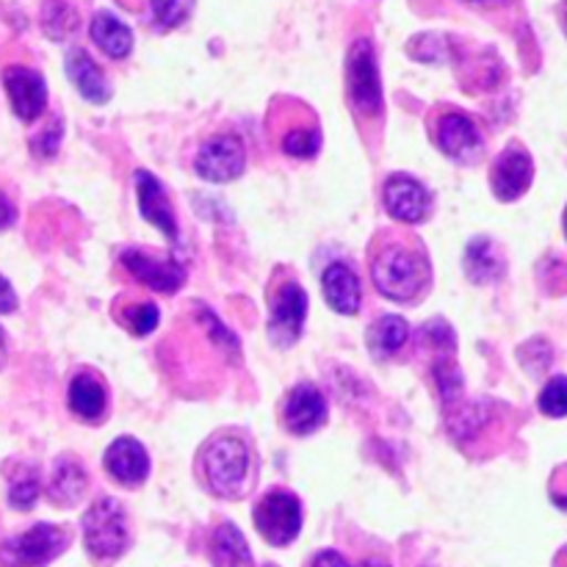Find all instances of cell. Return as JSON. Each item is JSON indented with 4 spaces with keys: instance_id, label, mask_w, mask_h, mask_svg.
<instances>
[{
    "instance_id": "4",
    "label": "cell",
    "mask_w": 567,
    "mask_h": 567,
    "mask_svg": "<svg viewBox=\"0 0 567 567\" xmlns=\"http://www.w3.org/2000/svg\"><path fill=\"white\" fill-rule=\"evenodd\" d=\"M347 89L349 103L354 105L360 116L382 114V83H380V66H377L374 44L369 39H358L349 50L347 59Z\"/></svg>"
},
{
    "instance_id": "43",
    "label": "cell",
    "mask_w": 567,
    "mask_h": 567,
    "mask_svg": "<svg viewBox=\"0 0 567 567\" xmlns=\"http://www.w3.org/2000/svg\"><path fill=\"white\" fill-rule=\"evenodd\" d=\"M565 236H567V210H565Z\"/></svg>"
},
{
    "instance_id": "36",
    "label": "cell",
    "mask_w": 567,
    "mask_h": 567,
    "mask_svg": "<svg viewBox=\"0 0 567 567\" xmlns=\"http://www.w3.org/2000/svg\"><path fill=\"white\" fill-rule=\"evenodd\" d=\"M310 567H349V563L338 551H321L316 554L313 565Z\"/></svg>"
},
{
    "instance_id": "32",
    "label": "cell",
    "mask_w": 567,
    "mask_h": 567,
    "mask_svg": "<svg viewBox=\"0 0 567 567\" xmlns=\"http://www.w3.org/2000/svg\"><path fill=\"white\" fill-rule=\"evenodd\" d=\"M199 319H203V324L208 327V332L210 336H214V341L219 343L221 349H225V352H230V358H238V341H236V336H233V332H227L225 327L219 324V321L214 319V313H210V310H205V308H199Z\"/></svg>"
},
{
    "instance_id": "16",
    "label": "cell",
    "mask_w": 567,
    "mask_h": 567,
    "mask_svg": "<svg viewBox=\"0 0 567 567\" xmlns=\"http://www.w3.org/2000/svg\"><path fill=\"white\" fill-rule=\"evenodd\" d=\"M136 194H138V210H142L144 219H147L153 227H158L166 238H177V219H175V214H172L169 199H166L158 177H153L150 172L138 169L136 172Z\"/></svg>"
},
{
    "instance_id": "15",
    "label": "cell",
    "mask_w": 567,
    "mask_h": 567,
    "mask_svg": "<svg viewBox=\"0 0 567 567\" xmlns=\"http://www.w3.org/2000/svg\"><path fill=\"white\" fill-rule=\"evenodd\" d=\"M437 147L454 161H474L482 153V136L465 114H446L437 127Z\"/></svg>"
},
{
    "instance_id": "33",
    "label": "cell",
    "mask_w": 567,
    "mask_h": 567,
    "mask_svg": "<svg viewBox=\"0 0 567 567\" xmlns=\"http://www.w3.org/2000/svg\"><path fill=\"white\" fill-rule=\"evenodd\" d=\"M421 338H424L426 343H432V347L446 349V352H452L454 349V330L443 319H435V321H430V324H424Z\"/></svg>"
},
{
    "instance_id": "37",
    "label": "cell",
    "mask_w": 567,
    "mask_h": 567,
    "mask_svg": "<svg viewBox=\"0 0 567 567\" xmlns=\"http://www.w3.org/2000/svg\"><path fill=\"white\" fill-rule=\"evenodd\" d=\"M14 219H17L14 205H11V199L0 192V230H6V227L14 225Z\"/></svg>"
},
{
    "instance_id": "28",
    "label": "cell",
    "mask_w": 567,
    "mask_h": 567,
    "mask_svg": "<svg viewBox=\"0 0 567 567\" xmlns=\"http://www.w3.org/2000/svg\"><path fill=\"white\" fill-rule=\"evenodd\" d=\"M39 498V476L33 471L22 468L9 487V504L14 509H31Z\"/></svg>"
},
{
    "instance_id": "30",
    "label": "cell",
    "mask_w": 567,
    "mask_h": 567,
    "mask_svg": "<svg viewBox=\"0 0 567 567\" xmlns=\"http://www.w3.org/2000/svg\"><path fill=\"white\" fill-rule=\"evenodd\" d=\"M194 0H153V17L161 28H177L192 14Z\"/></svg>"
},
{
    "instance_id": "19",
    "label": "cell",
    "mask_w": 567,
    "mask_h": 567,
    "mask_svg": "<svg viewBox=\"0 0 567 567\" xmlns=\"http://www.w3.org/2000/svg\"><path fill=\"white\" fill-rule=\"evenodd\" d=\"M86 471L81 468V463L72 457H61L55 463L53 476H50V487H48V496L50 502H55L59 507H72L83 498L86 493Z\"/></svg>"
},
{
    "instance_id": "20",
    "label": "cell",
    "mask_w": 567,
    "mask_h": 567,
    "mask_svg": "<svg viewBox=\"0 0 567 567\" xmlns=\"http://www.w3.org/2000/svg\"><path fill=\"white\" fill-rule=\"evenodd\" d=\"M89 33H92V42L97 44L105 55H111V59H125L133 50L131 28L122 20H116L114 14H109V11H97V14H94Z\"/></svg>"
},
{
    "instance_id": "17",
    "label": "cell",
    "mask_w": 567,
    "mask_h": 567,
    "mask_svg": "<svg viewBox=\"0 0 567 567\" xmlns=\"http://www.w3.org/2000/svg\"><path fill=\"white\" fill-rule=\"evenodd\" d=\"M321 288H324V299L336 313L354 316L363 302V288H360L358 275L349 269L347 264L327 266L324 277H321Z\"/></svg>"
},
{
    "instance_id": "29",
    "label": "cell",
    "mask_w": 567,
    "mask_h": 567,
    "mask_svg": "<svg viewBox=\"0 0 567 567\" xmlns=\"http://www.w3.org/2000/svg\"><path fill=\"white\" fill-rule=\"evenodd\" d=\"M435 380H437V388H441L443 402H446V408L452 410L454 402H457V396L463 393V374H460V369L452 363V360H441V363L435 365Z\"/></svg>"
},
{
    "instance_id": "8",
    "label": "cell",
    "mask_w": 567,
    "mask_h": 567,
    "mask_svg": "<svg viewBox=\"0 0 567 567\" xmlns=\"http://www.w3.org/2000/svg\"><path fill=\"white\" fill-rule=\"evenodd\" d=\"M3 86L9 92L11 109L22 122H33L37 116H42L44 105H48V83L37 70L9 66L3 72Z\"/></svg>"
},
{
    "instance_id": "10",
    "label": "cell",
    "mask_w": 567,
    "mask_h": 567,
    "mask_svg": "<svg viewBox=\"0 0 567 567\" xmlns=\"http://www.w3.org/2000/svg\"><path fill=\"white\" fill-rule=\"evenodd\" d=\"M382 199H385L388 214L399 221H408V225L424 221L430 214V192L410 175L388 177Z\"/></svg>"
},
{
    "instance_id": "34",
    "label": "cell",
    "mask_w": 567,
    "mask_h": 567,
    "mask_svg": "<svg viewBox=\"0 0 567 567\" xmlns=\"http://www.w3.org/2000/svg\"><path fill=\"white\" fill-rule=\"evenodd\" d=\"M59 142H61V122H55L50 131H44L42 136H37L33 150H37L42 158H50V155H55V150H59Z\"/></svg>"
},
{
    "instance_id": "18",
    "label": "cell",
    "mask_w": 567,
    "mask_h": 567,
    "mask_svg": "<svg viewBox=\"0 0 567 567\" xmlns=\"http://www.w3.org/2000/svg\"><path fill=\"white\" fill-rule=\"evenodd\" d=\"M64 66L70 81L75 83V89L89 100V103H105V100L111 97V89H109V81H105L103 70L94 64V59L86 53V50L72 48L70 53H66Z\"/></svg>"
},
{
    "instance_id": "12",
    "label": "cell",
    "mask_w": 567,
    "mask_h": 567,
    "mask_svg": "<svg viewBox=\"0 0 567 567\" xmlns=\"http://www.w3.org/2000/svg\"><path fill=\"white\" fill-rule=\"evenodd\" d=\"M122 264H125V269L136 280H142L144 286L161 293L177 291L183 286V280H186V271H183L181 264H175V258L155 260L150 255H144L142 249H125L122 252Z\"/></svg>"
},
{
    "instance_id": "27",
    "label": "cell",
    "mask_w": 567,
    "mask_h": 567,
    "mask_svg": "<svg viewBox=\"0 0 567 567\" xmlns=\"http://www.w3.org/2000/svg\"><path fill=\"white\" fill-rule=\"evenodd\" d=\"M282 153L291 155V158H313L316 153H319L321 147V136L319 131H313V127H297V131L286 133V138H282Z\"/></svg>"
},
{
    "instance_id": "7",
    "label": "cell",
    "mask_w": 567,
    "mask_h": 567,
    "mask_svg": "<svg viewBox=\"0 0 567 567\" xmlns=\"http://www.w3.org/2000/svg\"><path fill=\"white\" fill-rule=\"evenodd\" d=\"M244 164H247V150H244L241 138L216 136L199 147L194 169L210 183H230L241 175Z\"/></svg>"
},
{
    "instance_id": "25",
    "label": "cell",
    "mask_w": 567,
    "mask_h": 567,
    "mask_svg": "<svg viewBox=\"0 0 567 567\" xmlns=\"http://www.w3.org/2000/svg\"><path fill=\"white\" fill-rule=\"evenodd\" d=\"M78 11L75 6L66 0H44L42 6V28L50 39L61 42V39L72 37L78 28Z\"/></svg>"
},
{
    "instance_id": "14",
    "label": "cell",
    "mask_w": 567,
    "mask_h": 567,
    "mask_svg": "<svg viewBox=\"0 0 567 567\" xmlns=\"http://www.w3.org/2000/svg\"><path fill=\"white\" fill-rule=\"evenodd\" d=\"M103 463L105 471L125 487L142 485L150 474L147 452H144L142 443L133 441V437H116L109 446V452H105Z\"/></svg>"
},
{
    "instance_id": "6",
    "label": "cell",
    "mask_w": 567,
    "mask_h": 567,
    "mask_svg": "<svg viewBox=\"0 0 567 567\" xmlns=\"http://www.w3.org/2000/svg\"><path fill=\"white\" fill-rule=\"evenodd\" d=\"M255 526L271 546H288L302 529V504L286 491H271L255 507Z\"/></svg>"
},
{
    "instance_id": "40",
    "label": "cell",
    "mask_w": 567,
    "mask_h": 567,
    "mask_svg": "<svg viewBox=\"0 0 567 567\" xmlns=\"http://www.w3.org/2000/svg\"><path fill=\"white\" fill-rule=\"evenodd\" d=\"M468 3H474V6H504V3H509V0H468Z\"/></svg>"
},
{
    "instance_id": "31",
    "label": "cell",
    "mask_w": 567,
    "mask_h": 567,
    "mask_svg": "<svg viewBox=\"0 0 567 567\" xmlns=\"http://www.w3.org/2000/svg\"><path fill=\"white\" fill-rule=\"evenodd\" d=\"M125 324H127V330H133L136 336H150V332L158 327V308L150 302L133 305V308L127 310Z\"/></svg>"
},
{
    "instance_id": "23",
    "label": "cell",
    "mask_w": 567,
    "mask_h": 567,
    "mask_svg": "<svg viewBox=\"0 0 567 567\" xmlns=\"http://www.w3.org/2000/svg\"><path fill=\"white\" fill-rule=\"evenodd\" d=\"M70 410L83 421H97L105 413V388L94 374H78L70 385Z\"/></svg>"
},
{
    "instance_id": "44",
    "label": "cell",
    "mask_w": 567,
    "mask_h": 567,
    "mask_svg": "<svg viewBox=\"0 0 567 567\" xmlns=\"http://www.w3.org/2000/svg\"><path fill=\"white\" fill-rule=\"evenodd\" d=\"M266 567H275V565H266Z\"/></svg>"
},
{
    "instance_id": "11",
    "label": "cell",
    "mask_w": 567,
    "mask_h": 567,
    "mask_svg": "<svg viewBox=\"0 0 567 567\" xmlns=\"http://www.w3.org/2000/svg\"><path fill=\"white\" fill-rule=\"evenodd\" d=\"M532 175H535V166H532V158L524 150H504L491 172L493 192H496V197L502 199V203H513V199L524 197V194L529 192Z\"/></svg>"
},
{
    "instance_id": "26",
    "label": "cell",
    "mask_w": 567,
    "mask_h": 567,
    "mask_svg": "<svg viewBox=\"0 0 567 567\" xmlns=\"http://www.w3.org/2000/svg\"><path fill=\"white\" fill-rule=\"evenodd\" d=\"M540 413L548 419H565L567 415V377H554L540 391Z\"/></svg>"
},
{
    "instance_id": "9",
    "label": "cell",
    "mask_w": 567,
    "mask_h": 567,
    "mask_svg": "<svg viewBox=\"0 0 567 567\" xmlns=\"http://www.w3.org/2000/svg\"><path fill=\"white\" fill-rule=\"evenodd\" d=\"M305 316H308V297L297 282H286L277 291L275 305H271V324L269 332L277 347H291L302 336Z\"/></svg>"
},
{
    "instance_id": "35",
    "label": "cell",
    "mask_w": 567,
    "mask_h": 567,
    "mask_svg": "<svg viewBox=\"0 0 567 567\" xmlns=\"http://www.w3.org/2000/svg\"><path fill=\"white\" fill-rule=\"evenodd\" d=\"M11 310H17V293L11 282L0 275V313H11Z\"/></svg>"
},
{
    "instance_id": "3",
    "label": "cell",
    "mask_w": 567,
    "mask_h": 567,
    "mask_svg": "<svg viewBox=\"0 0 567 567\" xmlns=\"http://www.w3.org/2000/svg\"><path fill=\"white\" fill-rule=\"evenodd\" d=\"M374 286L388 299H399V302H410L415 293L424 288L426 282V264L419 252L402 247H385L374 258Z\"/></svg>"
},
{
    "instance_id": "1",
    "label": "cell",
    "mask_w": 567,
    "mask_h": 567,
    "mask_svg": "<svg viewBox=\"0 0 567 567\" xmlns=\"http://www.w3.org/2000/svg\"><path fill=\"white\" fill-rule=\"evenodd\" d=\"M249 449L241 437L219 435L203 454V471L208 487L221 498H238L249 487Z\"/></svg>"
},
{
    "instance_id": "41",
    "label": "cell",
    "mask_w": 567,
    "mask_h": 567,
    "mask_svg": "<svg viewBox=\"0 0 567 567\" xmlns=\"http://www.w3.org/2000/svg\"><path fill=\"white\" fill-rule=\"evenodd\" d=\"M554 567H567V546L557 554V563H554Z\"/></svg>"
},
{
    "instance_id": "2",
    "label": "cell",
    "mask_w": 567,
    "mask_h": 567,
    "mask_svg": "<svg viewBox=\"0 0 567 567\" xmlns=\"http://www.w3.org/2000/svg\"><path fill=\"white\" fill-rule=\"evenodd\" d=\"M131 543L125 509L116 498H100L83 515V546L97 563H111L122 557Z\"/></svg>"
},
{
    "instance_id": "42",
    "label": "cell",
    "mask_w": 567,
    "mask_h": 567,
    "mask_svg": "<svg viewBox=\"0 0 567 567\" xmlns=\"http://www.w3.org/2000/svg\"><path fill=\"white\" fill-rule=\"evenodd\" d=\"M563 22H565V31H567V6H565V14H563Z\"/></svg>"
},
{
    "instance_id": "24",
    "label": "cell",
    "mask_w": 567,
    "mask_h": 567,
    "mask_svg": "<svg viewBox=\"0 0 567 567\" xmlns=\"http://www.w3.org/2000/svg\"><path fill=\"white\" fill-rule=\"evenodd\" d=\"M502 258L487 238H474L465 249V271L474 282H493L502 277Z\"/></svg>"
},
{
    "instance_id": "13",
    "label": "cell",
    "mask_w": 567,
    "mask_h": 567,
    "mask_svg": "<svg viewBox=\"0 0 567 567\" xmlns=\"http://www.w3.org/2000/svg\"><path fill=\"white\" fill-rule=\"evenodd\" d=\"M327 421V402L310 382L293 388L286 399V426L293 435H310Z\"/></svg>"
},
{
    "instance_id": "39",
    "label": "cell",
    "mask_w": 567,
    "mask_h": 567,
    "mask_svg": "<svg viewBox=\"0 0 567 567\" xmlns=\"http://www.w3.org/2000/svg\"><path fill=\"white\" fill-rule=\"evenodd\" d=\"M3 363H6V332L3 327H0V369H3Z\"/></svg>"
},
{
    "instance_id": "38",
    "label": "cell",
    "mask_w": 567,
    "mask_h": 567,
    "mask_svg": "<svg viewBox=\"0 0 567 567\" xmlns=\"http://www.w3.org/2000/svg\"><path fill=\"white\" fill-rule=\"evenodd\" d=\"M358 567H391L385 563V559H363Z\"/></svg>"
},
{
    "instance_id": "22",
    "label": "cell",
    "mask_w": 567,
    "mask_h": 567,
    "mask_svg": "<svg viewBox=\"0 0 567 567\" xmlns=\"http://www.w3.org/2000/svg\"><path fill=\"white\" fill-rule=\"evenodd\" d=\"M210 557H214V567H255L247 540L233 524H221L214 532Z\"/></svg>"
},
{
    "instance_id": "21",
    "label": "cell",
    "mask_w": 567,
    "mask_h": 567,
    "mask_svg": "<svg viewBox=\"0 0 567 567\" xmlns=\"http://www.w3.org/2000/svg\"><path fill=\"white\" fill-rule=\"evenodd\" d=\"M410 338V327L402 316H382L374 324L369 327V336H365V343H369V352L374 354L377 360H388L396 352H402V347Z\"/></svg>"
},
{
    "instance_id": "5",
    "label": "cell",
    "mask_w": 567,
    "mask_h": 567,
    "mask_svg": "<svg viewBox=\"0 0 567 567\" xmlns=\"http://www.w3.org/2000/svg\"><path fill=\"white\" fill-rule=\"evenodd\" d=\"M70 537L61 526L37 524L33 529L11 537L0 546V565L6 567H44L66 548Z\"/></svg>"
}]
</instances>
